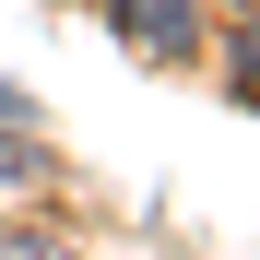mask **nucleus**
<instances>
[{
  "label": "nucleus",
  "mask_w": 260,
  "mask_h": 260,
  "mask_svg": "<svg viewBox=\"0 0 260 260\" xmlns=\"http://www.w3.org/2000/svg\"><path fill=\"white\" fill-rule=\"evenodd\" d=\"M130 48H154V59H189L201 48V24H189V0H107Z\"/></svg>",
  "instance_id": "nucleus-1"
},
{
  "label": "nucleus",
  "mask_w": 260,
  "mask_h": 260,
  "mask_svg": "<svg viewBox=\"0 0 260 260\" xmlns=\"http://www.w3.org/2000/svg\"><path fill=\"white\" fill-rule=\"evenodd\" d=\"M237 95H248V107H260V24H248V36H237Z\"/></svg>",
  "instance_id": "nucleus-2"
}]
</instances>
